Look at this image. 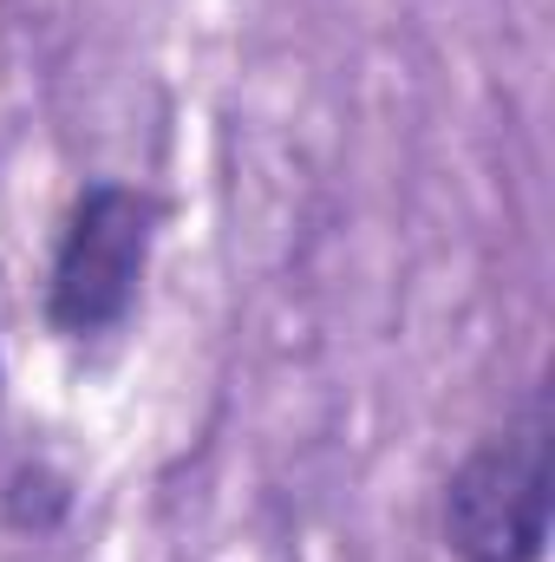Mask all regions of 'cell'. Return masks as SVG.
I'll return each mask as SVG.
<instances>
[{
    "label": "cell",
    "instance_id": "cell-1",
    "mask_svg": "<svg viewBox=\"0 0 555 562\" xmlns=\"http://www.w3.org/2000/svg\"><path fill=\"white\" fill-rule=\"evenodd\" d=\"M444 543L464 562H536L550 543V400L490 431L444 484Z\"/></svg>",
    "mask_w": 555,
    "mask_h": 562
},
{
    "label": "cell",
    "instance_id": "cell-2",
    "mask_svg": "<svg viewBox=\"0 0 555 562\" xmlns=\"http://www.w3.org/2000/svg\"><path fill=\"white\" fill-rule=\"evenodd\" d=\"M157 243V203L132 183H86L46 276V321L66 340H99L132 321Z\"/></svg>",
    "mask_w": 555,
    "mask_h": 562
}]
</instances>
